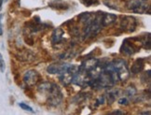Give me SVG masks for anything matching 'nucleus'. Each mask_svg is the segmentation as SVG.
I'll list each match as a JSON object with an SVG mask.
<instances>
[{
    "mask_svg": "<svg viewBox=\"0 0 151 115\" xmlns=\"http://www.w3.org/2000/svg\"><path fill=\"white\" fill-rule=\"evenodd\" d=\"M137 42H141V38H130L123 40L120 47V54L126 56H132L138 51H140L141 46L137 45ZM142 43V42H141Z\"/></svg>",
    "mask_w": 151,
    "mask_h": 115,
    "instance_id": "1",
    "label": "nucleus"
},
{
    "mask_svg": "<svg viewBox=\"0 0 151 115\" xmlns=\"http://www.w3.org/2000/svg\"><path fill=\"white\" fill-rule=\"evenodd\" d=\"M112 65L115 68L117 75L119 77V80L121 82H126L130 76V72L128 70V66L125 60L123 59H115L111 61Z\"/></svg>",
    "mask_w": 151,
    "mask_h": 115,
    "instance_id": "2",
    "label": "nucleus"
},
{
    "mask_svg": "<svg viewBox=\"0 0 151 115\" xmlns=\"http://www.w3.org/2000/svg\"><path fill=\"white\" fill-rule=\"evenodd\" d=\"M78 70V67L70 64H65V63H62V64L61 63H55V64H51L47 67V72L50 74H61L67 71L74 74Z\"/></svg>",
    "mask_w": 151,
    "mask_h": 115,
    "instance_id": "3",
    "label": "nucleus"
},
{
    "mask_svg": "<svg viewBox=\"0 0 151 115\" xmlns=\"http://www.w3.org/2000/svg\"><path fill=\"white\" fill-rule=\"evenodd\" d=\"M48 99L47 102L50 107H57L59 106L63 101V93L61 91V88L55 83H52L51 90L50 93L47 95Z\"/></svg>",
    "mask_w": 151,
    "mask_h": 115,
    "instance_id": "4",
    "label": "nucleus"
},
{
    "mask_svg": "<svg viewBox=\"0 0 151 115\" xmlns=\"http://www.w3.org/2000/svg\"><path fill=\"white\" fill-rule=\"evenodd\" d=\"M120 29L125 33H132L136 30L137 20L132 16H122L120 20Z\"/></svg>",
    "mask_w": 151,
    "mask_h": 115,
    "instance_id": "5",
    "label": "nucleus"
},
{
    "mask_svg": "<svg viewBox=\"0 0 151 115\" xmlns=\"http://www.w3.org/2000/svg\"><path fill=\"white\" fill-rule=\"evenodd\" d=\"M128 9L135 13H150V6L145 0H132L127 5Z\"/></svg>",
    "mask_w": 151,
    "mask_h": 115,
    "instance_id": "6",
    "label": "nucleus"
},
{
    "mask_svg": "<svg viewBox=\"0 0 151 115\" xmlns=\"http://www.w3.org/2000/svg\"><path fill=\"white\" fill-rule=\"evenodd\" d=\"M40 80H41L40 74L34 69L26 71L24 75V82L28 87H33V86L37 85Z\"/></svg>",
    "mask_w": 151,
    "mask_h": 115,
    "instance_id": "7",
    "label": "nucleus"
},
{
    "mask_svg": "<svg viewBox=\"0 0 151 115\" xmlns=\"http://www.w3.org/2000/svg\"><path fill=\"white\" fill-rule=\"evenodd\" d=\"M98 62H99V60L94 58V57H90V58L82 62V64L78 67V69L89 72L90 70L93 69V68H95L98 66Z\"/></svg>",
    "mask_w": 151,
    "mask_h": 115,
    "instance_id": "8",
    "label": "nucleus"
},
{
    "mask_svg": "<svg viewBox=\"0 0 151 115\" xmlns=\"http://www.w3.org/2000/svg\"><path fill=\"white\" fill-rule=\"evenodd\" d=\"M117 19H118L117 15L112 14V13H106V12H104L103 11V14L101 17V25L104 27L112 25L113 24L116 22Z\"/></svg>",
    "mask_w": 151,
    "mask_h": 115,
    "instance_id": "9",
    "label": "nucleus"
},
{
    "mask_svg": "<svg viewBox=\"0 0 151 115\" xmlns=\"http://www.w3.org/2000/svg\"><path fill=\"white\" fill-rule=\"evenodd\" d=\"M63 35H65V31H63L61 27L59 28H55L51 34V43L55 45V44H60L63 40Z\"/></svg>",
    "mask_w": 151,
    "mask_h": 115,
    "instance_id": "10",
    "label": "nucleus"
},
{
    "mask_svg": "<svg viewBox=\"0 0 151 115\" xmlns=\"http://www.w3.org/2000/svg\"><path fill=\"white\" fill-rule=\"evenodd\" d=\"M16 56L20 61H22V62H32L33 60H35V58H36V57H35V54L29 50L22 51L21 53H19Z\"/></svg>",
    "mask_w": 151,
    "mask_h": 115,
    "instance_id": "11",
    "label": "nucleus"
},
{
    "mask_svg": "<svg viewBox=\"0 0 151 115\" xmlns=\"http://www.w3.org/2000/svg\"><path fill=\"white\" fill-rule=\"evenodd\" d=\"M145 67V62H144V59L143 58H138L136 59L134 62H133V64L132 66V68H131V72L132 74H138L143 71Z\"/></svg>",
    "mask_w": 151,
    "mask_h": 115,
    "instance_id": "12",
    "label": "nucleus"
},
{
    "mask_svg": "<svg viewBox=\"0 0 151 115\" xmlns=\"http://www.w3.org/2000/svg\"><path fill=\"white\" fill-rule=\"evenodd\" d=\"M52 87V82H43L37 86V91L42 95H48Z\"/></svg>",
    "mask_w": 151,
    "mask_h": 115,
    "instance_id": "13",
    "label": "nucleus"
},
{
    "mask_svg": "<svg viewBox=\"0 0 151 115\" xmlns=\"http://www.w3.org/2000/svg\"><path fill=\"white\" fill-rule=\"evenodd\" d=\"M72 76L73 74L71 72H63V73H61L60 76H59V80L60 82L65 85V86H67L70 83H72Z\"/></svg>",
    "mask_w": 151,
    "mask_h": 115,
    "instance_id": "14",
    "label": "nucleus"
},
{
    "mask_svg": "<svg viewBox=\"0 0 151 115\" xmlns=\"http://www.w3.org/2000/svg\"><path fill=\"white\" fill-rule=\"evenodd\" d=\"M93 19H94V16L90 12H83L78 15V21L84 25L90 24L91 22L93 21Z\"/></svg>",
    "mask_w": 151,
    "mask_h": 115,
    "instance_id": "15",
    "label": "nucleus"
},
{
    "mask_svg": "<svg viewBox=\"0 0 151 115\" xmlns=\"http://www.w3.org/2000/svg\"><path fill=\"white\" fill-rule=\"evenodd\" d=\"M125 94H126L127 96H129V97L134 96L137 94V90L133 85H130V86H128V87L126 88Z\"/></svg>",
    "mask_w": 151,
    "mask_h": 115,
    "instance_id": "16",
    "label": "nucleus"
},
{
    "mask_svg": "<svg viewBox=\"0 0 151 115\" xmlns=\"http://www.w3.org/2000/svg\"><path fill=\"white\" fill-rule=\"evenodd\" d=\"M51 8H53L58 10H65L69 8V6L67 4H63V3H58V4H50V5Z\"/></svg>",
    "mask_w": 151,
    "mask_h": 115,
    "instance_id": "17",
    "label": "nucleus"
},
{
    "mask_svg": "<svg viewBox=\"0 0 151 115\" xmlns=\"http://www.w3.org/2000/svg\"><path fill=\"white\" fill-rule=\"evenodd\" d=\"M117 94L114 93L113 91H110L109 93L106 94V99H107V103L108 104H112V103L115 101L116 97H117Z\"/></svg>",
    "mask_w": 151,
    "mask_h": 115,
    "instance_id": "18",
    "label": "nucleus"
},
{
    "mask_svg": "<svg viewBox=\"0 0 151 115\" xmlns=\"http://www.w3.org/2000/svg\"><path fill=\"white\" fill-rule=\"evenodd\" d=\"M80 1L84 6H86V7H91L92 5L97 6L99 4V1H98V0H80Z\"/></svg>",
    "mask_w": 151,
    "mask_h": 115,
    "instance_id": "19",
    "label": "nucleus"
},
{
    "mask_svg": "<svg viewBox=\"0 0 151 115\" xmlns=\"http://www.w3.org/2000/svg\"><path fill=\"white\" fill-rule=\"evenodd\" d=\"M141 80H142V82H145V83L150 82V70H147V72H145V73L142 74V75H141Z\"/></svg>",
    "mask_w": 151,
    "mask_h": 115,
    "instance_id": "20",
    "label": "nucleus"
},
{
    "mask_svg": "<svg viewBox=\"0 0 151 115\" xmlns=\"http://www.w3.org/2000/svg\"><path fill=\"white\" fill-rule=\"evenodd\" d=\"M24 41L26 44L28 45H30V46H33L34 45V42H35V40H34V38L32 37V35H30V34H28V35L24 36Z\"/></svg>",
    "mask_w": 151,
    "mask_h": 115,
    "instance_id": "21",
    "label": "nucleus"
},
{
    "mask_svg": "<svg viewBox=\"0 0 151 115\" xmlns=\"http://www.w3.org/2000/svg\"><path fill=\"white\" fill-rule=\"evenodd\" d=\"M118 103L121 106H127V105H129V100H128L127 97H121V98L119 99Z\"/></svg>",
    "mask_w": 151,
    "mask_h": 115,
    "instance_id": "22",
    "label": "nucleus"
},
{
    "mask_svg": "<svg viewBox=\"0 0 151 115\" xmlns=\"http://www.w3.org/2000/svg\"><path fill=\"white\" fill-rule=\"evenodd\" d=\"M5 68H6V64H5V61L2 54H0V71L4 72L5 71Z\"/></svg>",
    "mask_w": 151,
    "mask_h": 115,
    "instance_id": "23",
    "label": "nucleus"
},
{
    "mask_svg": "<svg viewBox=\"0 0 151 115\" xmlns=\"http://www.w3.org/2000/svg\"><path fill=\"white\" fill-rule=\"evenodd\" d=\"M19 106H20V107L22 108V110H24V111H31V112H33V111H33V108H32L30 106H28V105L24 104V103H20Z\"/></svg>",
    "mask_w": 151,
    "mask_h": 115,
    "instance_id": "24",
    "label": "nucleus"
},
{
    "mask_svg": "<svg viewBox=\"0 0 151 115\" xmlns=\"http://www.w3.org/2000/svg\"><path fill=\"white\" fill-rule=\"evenodd\" d=\"M104 100H106V96H100V97H98L97 100H96V106L104 104Z\"/></svg>",
    "mask_w": 151,
    "mask_h": 115,
    "instance_id": "25",
    "label": "nucleus"
},
{
    "mask_svg": "<svg viewBox=\"0 0 151 115\" xmlns=\"http://www.w3.org/2000/svg\"><path fill=\"white\" fill-rule=\"evenodd\" d=\"M2 18H3V15L0 14V36L3 35V28H2V24H1Z\"/></svg>",
    "mask_w": 151,
    "mask_h": 115,
    "instance_id": "26",
    "label": "nucleus"
},
{
    "mask_svg": "<svg viewBox=\"0 0 151 115\" xmlns=\"http://www.w3.org/2000/svg\"><path fill=\"white\" fill-rule=\"evenodd\" d=\"M111 114H120V115H122V114H125V112L121 111H112Z\"/></svg>",
    "mask_w": 151,
    "mask_h": 115,
    "instance_id": "27",
    "label": "nucleus"
},
{
    "mask_svg": "<svg viewBox=\"0 0 151 115\" xmlns=\"http://www.w3.org/2000/svg\"><path fill=\"white\" fill-rule=\"evenodd\" d=\"M3 1H4V0H0V9H1V8H2V4H3Z\"/></svg>",
    "mask_w": 151,
    "mask_h": 115,
    "instance_id": "28",
    "label": "nucleus"
}]
</instances>
